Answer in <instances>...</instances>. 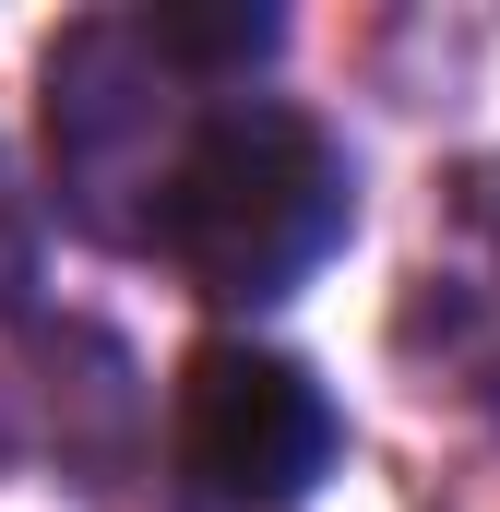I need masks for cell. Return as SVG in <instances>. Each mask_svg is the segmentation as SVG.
<instances>
[{"label":"cell","instance_id":"1","mask_svg":"<svg viewBox=\"0 0 500 512\" xmlns=\"http://www.w3.org/2000/svg\"><path fill=\"white\" fill-rule=\"evenodd\" d=\"M346 155L334 131L286 96H227L203 108L191 155H179V191H167V262L203 286V298H286L310 262L346 239Z\"/></svg>","mask_w":500,"mask_h":512},{"label":"cell","instance_id":"5","mask_svg":"<svg viewBox=\"0 0 500 512\" xmlns=\"http://www.w3.org/2000/svg\"><path fill=\"white\" fill-rule=\"evenodd\" d=\"M24 274H36V239H24V203H12V179H0V298H24Z\"/></svg>","mask_w":500,"mask_h":512},{"label":"cell","instance_id":"2","mask_svg":"<svg viewBox=\"0 0 500 512\" xmlns=\"http://www.w3.org/2000/svg\"><path fill=\"white\" fill-rule=\"evenodd\" d=\"M191 72L155 60V36L96 12L48 48V179L72 203V227L96 239H167V191H179V155L203 108L179 96Z\"/></svg>","mask_w":500,"mask_h":512},{"label":"cell","instance_id":"3","mask_svg":"<svg viewBox=\"0 0 500 512\" xmlns=\"http://www.w3.org/2000/svg\"><path fill=\"white\" fill-rule=\"evenodd\" d=\"M167 441H179V477H191L203 512H286L334 465V405L298 358L215 334L179 370V429Z\"/></svg>","mask_w":500,"mask_h":512},{"label":"cell","instance_id":"4","mask_svg":"<svg viewBox=\"0 0 500 512\" xmlns=\"http://www.w3.org/2000/svg\"><path fill=\"white\" fill-rule=\"evenodd\" d=\"M131 24H143V36H155V60H167V72H191V84L274 60V36H286L262 0H155V12H131Z\"/></svg>","mask_w":500,"mask_h":512}]
</instances>
